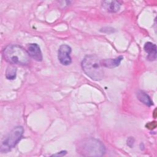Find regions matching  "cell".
I'll use <instances>...</instances> for the list:
<instances>
[{
  "label": "cell",
  "mask_w": 157,
  "mask_h": 157,
  "mask_svg": "<svg viewBox=\"0 0 157 157\" xmlns=\"http://www.w3.org/2000/svg\"><path fill=\"white\" fill-rule=\"evenodd\" d=\"M144 50L148 53L147 59L150 61H154L156 58V46L155 44L148 42L144 45Z\"/></svg>",
  "instance_id": "8"
},
{
  "label": "cell",
  "mask_w": 157,
  "mask_h": 157,
  "mask_svg": "<svg viewBox=\"0 0 157 157\" xmlns=\"http://www.w3.org/2000/svg\"><path fill=\"white\" fill-rule=\"evenodd\" d=\"M71 53V48L67 45H61L58 52V58L59 62L64 66L69 65L71 63L72 59L70 56Z\"/></svg>",
  "instance_id": "5"
},
{
  "label": "cell",
  "mask_w": 157,
  "mask_h": 157,
  "mask_svg": "<svg viewBox=\"0 0 157 157\" xmlns=\"http://www.w3.org/2000/svg\"><path fill=\"white\" fill-rule=\"evenodd\" d=\"M17 68L13 64H10L7 67L6 71V77L8 80H13L16 77Z\"/></svg>",
  "instance_id": "11"
},
{
  "label": "cell",
  "mask_w": 157,
  "mask_h": 157,
  "mask_svg": "<svg viewBox=\"0 0 157 157\" xmlns=\"http://www.w3.org/2000/svg\"><path fill=\"white\" fill-rule=\"evenodd\" d=\"M102 6L109 12L115 13L120 10L121 4L117 1H104L102 2Z\"/></svg>",
  "instance_id": "7"
},
{
  "label": "cell",
  "mask_w": 157,
  "mask_h": 157,
  "mask_svg": "<svg viewBox=\"0 0 157 157\" xmlns=\"http://www.w3.org/2000/svg\"><path fill=\"white\" fill-rule=\"evenodd\" d=\"M26 51L28 52L30 57L37 61H41L42 60V54L40 47L37 44H29L27 45Z\"/></svg>",
  "instance_id": "6"
},
{
  "label": "cell",
  "mask_w": 157,
  "mask_h": 157,
  "mask_svg": "<svg viewBox=\"0 0 157 157\" xmlns=\"http://www.w3.org/2000/svg\"><path fill=\"white\" fill-rule=\"evenodd\" d=\"M82 67L84 72L93 80H101L104 77L102 59L96 55L86 56L82 62Z\"/></svg>",
  "instance_id": "1"
},
{
  "label": "cell",
  "mask_w": 157,
  "mask_h": 157,
  "mask_svg": "<svg viewBox=\"0 0 157 157\" xmlns=\"http://www.w3.org/2000/svg\"><path fill=\"white\" fill-rule=\"evenodd\" d=\"M137 97L138 98V99L142 103H144V104H145L146 105L148 106H151L153 105V102L151 100L150 98L149 97V96L145 93L143 91L139 90L137 92Z\"/></svg>",
  "instance_id": "10"
},
{
  "label": "cell",
  "mask_w": 157,
  "mask_h": 157,
  "mask_svg": "<svg viewBox=\"0 0 157 157\" xmlns=\"http://www.w3.org/2000/svg\"><path fill=\"white\" fill-rule=\"evenodd\" d=\"M3 56L6 61L12 64L26 65L30 61V56L26 50L18 45H7L3 50Z\"/></svg>",
  "instance_id": "2"
},
{
  "label": "cell",
  "mask_w": 157,
  "mask_h": 157,
  "mask_svg": "<svg viewBox=\"0 0 157 157\" xmlns=\"http://www.w3.org/2000/svg\"><path fill=\"white\" fill-rule=\"evenodd\" d=\"M66 154V151H61L58 153L54 154L52 156H64Z\"/></svg>",
  "instance_id": "13"
},
{
  "label": "cell",
  "mask_w": 157,
  "mask_h": 157,
  "mask_svg": "<svg viewBox=\"0 0 157 157\" xmlns=\"http://www.w3.org/2000/svg\"><path fill=\"white\" fill-rule=\"evenodd\" d=\"M78 152L84 156H102L105 148L103 144L94 138H88L81 141L78 146Z\"/></svg>",
  "instance_id": "3"
},
{
  "label": "cell",
  "mask_w": 157,
  "mask_h": 157,
  "mask_svg": "<svg viewBox=\"0 0 157 157\" xmlns=\"http://www.w3.org/2000/svg\"><path fill=\"white\" fill-rule=\"evenodd\" d=\"M23 131V128L21 126L15 127L2 141L0 149L1 153H7L15 147L21 139Z\"/></svg>",
  "instance_id": "4"
},
{
  "label": "cell",
  "mask_w": 157,
  "mask_h": 157,
  "mask_svg": "<svg viewBox=\"0 0 157 157\" xmlns=\"http://www.w3.org/2000/svg\"><path fill=\"white\" fill-rule=\"evenodd\" d=\"M123 59V57L122 56H120L116 58H109V59H105L104 60H102V66L108 67V68H114L117 66H118Z\"/></svg>",
  "instance_id": "9"
},
{
  "label": "cell",
  "mask_w": 157,
  "mask_h": 157,
  "mask_svg": "<svg viewBox=\"0 0 157 157\" xmlns=\"http://www.w3.org/2000/svg\"><path fill=\"white\" fill-rule=\"evenodd\" d=\"M134 139L132 138V137H129V139H128V140H127V144H128V146H129L130 147H132V145H133V144H134Z\"/></svg>",
  "instance_id": "12"
}]
</instances>
